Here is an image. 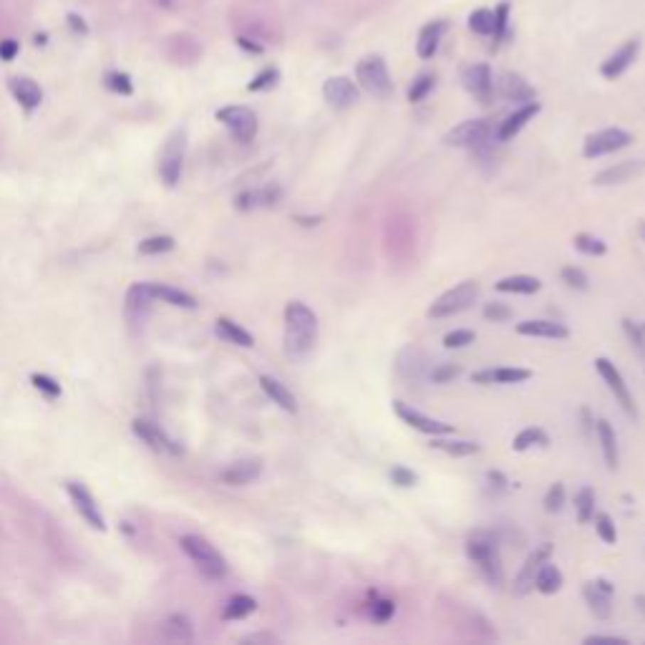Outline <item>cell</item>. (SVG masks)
Listing matches in <instances>:
<instances>
[{"label": "cell", "instance_id": "62", "mask_svg": "<svg viewBox=\"0 0 645 645\" xmlns=\"http://www.w3.org/2000/svg\"><path fill=\"white\" fill-rule=\"evenodd\" d=\"M68 23H71V26L76 28V33H86V31H89L86 21H83V18H78L76 13H71V16H68Z\"/></svg>", "mask_w": 645, "mask_h": 645}, {"label": "cell", "instance_id": "15", "mask_svg": "<svg viewBox=\"0 0 645 645\" xmlns=\"http://www.w3.org/2000/svg\"><path fill=\"white\" fill-rule=\"evenodd\" d=\"M182 161H184V132H174L166 142L164 151H161V164L159 174L169 187L179 182L182 177Z\"/></svg>", "mask_w": 645, "mask_h": 645}, {"label": "cell", "instance_id": "4", "mask_svg": "<svg viewBox=\"0 0 645 645\" xmlns=\"http://www.w3.org/2000/svg\"><path fill=\"white\" fill-rule=\"evenodd\" d=\"M182 550L187 552V557L194 563V567H197L207 580H222L227 575L225 557L217 552V547L212 545V542L204 540V537H199V535L182 537Z\"/></svg>", "mask_w": 645, "mask_h": 645}, {"label": "cell", "instance_id": "40", "mask_svg": "<svg viewBox=\"0 0 645 645\" xmlns=\"http://www.w3.org/2000/svg\"><path fill=\"white\" fill-rule=\"evenodd\" d=\"M509 3L507 0H502L499 6L494 8V33H491V38H494V48L496 46H502L504 41H509V36H512V28H509Z\"/></svg>", "mask_w": 645, "mask_h": 645}, {"label": "cell", "instance_id": "19", "mask_svg": "<svg viewBox=\"0 0 645 645\" xmlns=\"http://www.w3.org/2000/svg\"><path fill=\"white\" fill-rule=\"evenodd\" d=\"M494 94H499L504 101H514V104H527V101H535L537 96L530 83L514 71L499 73V78L494 81Z\"/></svg>", "mask_w": 645, "mask_h": 645}, {"label": "cell", "instance_id": "3", "mask_svg": "<svg viewBox=\"0 0 645 645\" xmlns=\"http://www.w3.org/2000/svg\"><path fill=\"white\" fill-rule=\"evenodd\" d=\"M356 78H358V86L371 94L373 99L386 101L393 96V81L391 73H388L386 61L375 53L363 55L358 63H356Z\"/></svg>", "mask_w": 645, "mask_h": 645}, {"label": "cell", "instance_id": "38", "mask_svg": "<svg viewBox=\"0 0 645 645\" xmlns=\"http://www.w3.org/2000/svg\"><path fill=\"white\" fill-rule=\"evenodd\" d=\"M164 635L166 640H174V643H187V640H192L194 630H192V623H189L187 615H171V618H166L164 623Z\"/></svg>", "mask_w": 645, "mask_h": 645}, {"label": "cell", "instance_id": "25", "mask_svg": "<svg viewBox=\"0 0 645 645\" xmlns=\"http://www.w3.org/2000/svg\"><path fill=\"white\" fill-rule=\"evenodd\" d=\"M8 89H11V94L16 96V101L26 111L38 109L41 101H43V91H41V86L33 81V78L16 76V78H11V81H8Z\"/></svg>", "mask_w": 645, "mask_h": 645}, {"label": "cell", "instance_id": "48", "mask_svg": "<svg viewBox=\"0 0 645 645\" xmlns=\"http://www.w3.org/2000/svg\"><path fill=\"white\" fill-rule=\"evenodd\" d=\"M560 280H563L567 287H572V290H587V287H590V277H587V272H585L582 267H577V265L563 267Z\"/></svg>", "mask_w": 645, "mask_h": 645}, {"label": "cell", "instance_id": "56", "mask_svg": "<svg viewBox=\"0 0 645 645\" xmlns=\"http://www.w3.org/2000/svg\"><path fill=\"white\" fill-rule=\"evenodd\" d=\"M33 386L38 388L41 393H46L48 398H55V396H61V383H55L50 375H43V373H33Z\"/></svg>", "mask_w": 645, "mask_h": 645}, {"label": "cell", "instance_id": "9", "mask_svg": "<svg viewBox=\"0 0 645 645\" xmlns=\"http://www.w3.org/2000/svg\"><path fill=\"white\" fill-rule=\"evenodd\" d=\"M393 414H396L406 426H411V429L421 431V434H426V436H452L454 431H457L454 424L431 419V416L421 414L419 408L408 406V403H403V401H393Z\"/></svg>", "mask_w": 645, "mask_h": 645}, {"label": "cell", "instance_id": "52", "mask_svg": "<svg viewBox=\"0 0 645 645\" xmlns=\"http://www.w3.org/2000/svg\"><path fill=\"white\" fill-rule=\"evenodd\" d=\"M388 476H391L393 484L401 486V489H411V486H416V481H419V474H416L414 469L403 467V464H393Z\"/></svg>", "mask_w": 645, "mask_h": 645}, {"label": "cell", "instance_id": "39", "mask_svg": "<svg viewBox=\"0 0 645 645\" xmlns=\"http://www.w3.org/2000/svg\"><path fill=\"white\" fill-rule=\"evenodd\" d=\"M575 514H577L580 524L592 522V517H595V491L590 486H582L575 494Z\"/></svg>", "mask_w": 645, "mask_h": 645}, {"label": "cell", "instance_id": "13", "mask_svg": "<svg viewBox=\"0 0 645 645\" xmlns=\"http://www.w3.org/2000/svg\"><path fill=\"white\" fill-rule=\"evenodd\" d=\"M612 595H615V585L607 577H595L582 585V597L587 602V610L597 620H607L612 615Z\"/></svg>", "mask_w": 645, "mask_h": 645}, {"label": "cell", "instance_id": "45", "mask_svg": "<svg viewBox=\"0 0 645 645\" xmlns=\"http://www.w3.org/2000/svg\"><path fill=\"white\" fill-rule=\"evenodd\" d=\"M623 331L628 336L630 346L635 348V353L645 361V323H635V320L625 318L623 320Z\"/></svg>", "mask_w": 645, "mask_h": 645}, {"label": "cell", "instance_id": "54", "mask_svg": "<svg viewBox=\"0 0 645 645\" xmlns=\"http://www.w3.org/2000/svg\"><path fill=\"white\" fill-rule=\"evenodd\" d=\"M171 247H174V240H171L169 235H156V238L144 240V242L139 245V252L142 255H161V252H169Z\"/></svg>", "mask_w": 645, "mask_h": 645}, {"label": "cell", "instance_id": "36", "mask_svg": "<svg viewBox=\"0 0 645 645\" xmlns=\"http://www.w3.org/2000/svg\"><path fill=\"white\" fill-rule=\"evenodd\" d=\"M532 447H550V434H547L545 429H540V426H527V429H522L517 436H514L512 442V449L514 452H527V449Z\"/></svg>", "mask_w": 645, "mask_h": 645}, {"label": "cell", "instance_id": "24", "mask_svg": "<svg viewBox=\"0 0 645 645\" xmlns=\"http://www.w3.org/2000/svg\"><path fill=\"white\" fill-rule=\"evenodd\" d=\"M132 426H134V434H137L149 449H154V452H171V454L179 452V447H174V442H171L169 436H166L159 426L151 424V421L137 419Z\"/></svg>", "mask_w": 645, "mask_h": 645}, {"label": "cell", "instance_id": "42", "mask_svg": "<svg viewBox=\"0 0 645 645\" xmlns=\"http://www.w3.org/2000/svg\"><path fill=\"white\" fill-rule=\"evenodd\" d=\"M575 250L582 255H587V257H602V255L607 252V245L602 242L600 238H595V235H587V232H580V235H575Z\"/></svg>", "mask_w": 645, "mask_h": 645}, {"label": "cell", "instance_id": "1", "mask_svg": "<svg viewBox=\"0 0 645 645\" xmlns=\"http://www.w3.org/2000/svg\"><path fill=\"white\" fill-rule=\"evenodd\" d=\"M318 343V315L303 300H290L285 305V336L282 351L290 361H305Z\"/></svg>", "mask_w": 645, "mask_h": 645}, {"label": "cell", "instance_id": "21", "mask_svg": "<svg viewBox=\"0 0 645 645\" xmlns=\"http://www.w3.org/2000/svg\"><path fill=\"white\" fill-rule=\"evenodd\" d=\"M517 333L530 338H550V341L570 338V328L560 320H522V323H517Z\"/></svg>", "mask_w": 645, "mask_h": 645}, {"label": "cell", "instance_id": "47", "mask_svg": "<svg viewBox=\"0 0 645 645\" xmlns=\"http://www.w3.org/2000/svg\"><path fill=\"white\" fill-rule=\"evenodd\" d=\"M277 81H280V71H277L275 66H267L247 83V91H255V94H257V91H270L272 86H277Z\"/></svg>", "mask_w": 645, "mask_h": 645}, {"label": "cell", "instance_id": "31", "mask_svg": "<svg viewBox=\"0 0 645 645\" xmlns=\"http://www.w3.org/2000/svg\"><path fill=\"white\" fill-rule=\"evenodd\" d=\"M542 280L535 275H509L494 282L496 292H512V295H535L540 292Z\"/></svg>", "mask_w": 645, "mask_h": 645}, {"label": "cell", "instance_id": "5", "mask_svg": "<svg viewBox=\"0 0 645 645\" xmlns=\"http://www.w3.org/2000/svg\"><path fill=\"white\" fill-rule=\"evenodd\" d=\"M479 298V285L476 280H462L459 285L449 287L447 292H442L434 303L429 305L426 315L429 318H452V315H459L464 310H469L471 305L476 303Z\"/></svg>", "mask_w": 645, "mask_h": 645}, {"label": "cell", "instance_id": "17", "mask_svg": "<svg viewBox=\"0 0 645 645\" xmlns=\"http://www.w3.org/2000/svg\"><path fill=\"white\" fill-rule=\"evenodd\" d=\"M66 489H68V496H71L73 507H76V512L81 514L94 530H106L104 514H101L99 504H96V499L91 496V491L83 484H78V481H68Z\"/></svg>", "mask_w": 645, "mask_h": 645}, {"label": "cell", "instance_id": "63", "mask_svg": "<svg viewBox=\"0 0 645 645\" xmlns=\"http://www.w3.org/2000/svg\"><path fill=\"white\" fill-rule=\"evenodd\" d=\"M320 220H323V217H318V215H315V217L295 215V222H298V225H303V227H315V225H320Z\"/></svg>", "mask_w": 645, "mask_h": 645}, {"label": "cell", "instance_id": "26", "mask_svg": "<svg viewBox=\"0 0 645 645\" xmlns=\"http://www.w3.org/2000/svg\"><path fill=\"white\" fill-rule=\"evenodd\" d=\"M151 303H154V295L149 290V282H137V285L129 287L127 292V315L132 323H139V320L146 318L149 313Z\"/></svg>", "mask_w": 645, "mask_h": 645}, {"label": "cell", "instance_id": "53", "mask_svg": "<svg viewBox=\"0 0 645 645\" xmlns=\"http://www.w3.org/2000/svg\"><path fill=\"white\" fill-rule=\"evenodd\" d=\"M545 512H550V514H557V512H563V507H565V484L563 481H555V484L547 489V494H545Z\"/></svg>", "mask_w": 645, "mask_h": 645}, {"label": "cell", "instance_id": "58", "mask_svg": "<svg viewBox=\"0 0 645 645\" xmlns=\"http://www.w3.org/2000/svg\"><path fill=\"white\" fill-rule=\"evenodd\" d=\"M18 50H21L18 41H13V38L0 41V58H3V61H13V58L18 55Z\"/></svg>", "mask_w": 645, "mask_h": 645}, {"label": "cell", "instance_id": "37", "mask_svg": "<svg viewBox=\"0 0 645 645\" xmlns=\"http://www.w3.org/2000/svg\"><path fill=\"white\" fill-rule=\"evenodd\" d=\"M257 610V600L250 595H232L230 600L225 602V610H222V618L225 620H242L247 615Z\"/></svg>", "mask_w": 645, "mask_h": 645}, {"label": "cell", "instance_id": "33", "mask_svg": "<svg viewBox=\"0 0 645 645\" xmlns=\"http://www.w3.org/2000/svg\"><path fill=\"white\" fill-rule=\"evenodd\" d=\"M215 333L225 343H232V346H240V348H252L255 346L252 333H247L242 326H238V323H235V320H230V318H220V320H217V323H215Z\"/></svg>", "mask_w": 645, "mask_h": 645}, {"label": "cell", "instance_id": "7", "mask_svg": "<svg viewBox=\"0 0 645 645\" xmlns=\"http://www.w3.org/2000/svg\"><path fill=\"white\" fill-rule=\"evenodd\" d=\"M630 144H633V134L625 132V129H620V127H607L585 139L582 156L585 159H597V156L615 154V151L625 149Z\"/></svg>", "mask_w": 645, "mask_h": 645}, {"label": "cell", "instance_id": "49", "mask_svg": "<svg viewBox=\"0 0 645 645\" xmlns=\"http://www.w3.org/2000/svg\"><path fill=\"white\" fill-rule=\"evenodd\" d=\"M592 522H595L597 537H600L605 545H615V542H618V530H615V522H612L610 514H605V512L595 514V517H592Z\"/></svg>", "mask_w": 645, "mask_h": 645}, {"label": "cell", "instance_id": "14", "mask_svg": "<svg viewBox=\"0 0 645 645\" xmlns=\"http://www.w3.org/2000/svg\"><path fill=\"white\" fill-rule=\"evenodd\" d=\"M323 99H326V104L331 106V109L346 111V109H351V106L358 104L361 91L348 76H333L323 83Z\"/></svg>", "mask_w": 645, "mask_h": 645}, {"label": "cell", "instance_id": "55", "mask_svg": "<svg viewBox=\"0 0 645 645\" xmlns=\"http://www.w3.org/2000/svg\"><path fill=\"white\" fill-rule=\"evenodd\" d=\"M481 313H484V318L491 320V323H507V320L512 318V308L504 303H486Z\"/></svg>", "mask_w": 645, "mask_h": 645}, {"label": "cell", "instance_id": "50", "mask_svg": "<svg viewBox=\"0 0 645 645\" xmlns=\"http://www.w3.org/2000/svg\"><path fill=\"white\" fill-rule=\"evenodd\" d=\"M426 375H429L431 383H439V386H442V383H452L454 378L462 375V366L459 363H436Z\"/></svg>", "mask_w": 645, "mask_h": 645}, {"label": "cell", "instance_id": "22", "mask_svg": "<svg viewBox=\"0 0 645 645\" xmlns=\"http://www.w3.org/2000/svg\"><path fill=\"white\" fill-rule=\"evenodd\" d=\"M447 28H449L447 21H431L421 28L419 41H416V53H419V58H424V61L434 58L439 46H442V38H444V33H447Z\"/></svg>", "mask_w": 645, "mask_h": 645}, {"label": "cell", "instance_id": "59", "mask_svg": "<svg viewBox=\"0 0 645 645\" xmlns=\"http://www.w3.org/2000/svg\"><path fill=\"white\" fill-rule=\"evenodd\" d=\"M585 643L592 645V643H618V645H628V640L620 638V635H587Z\"/></svg>", "mask_w": 645, "mask_h": 645}, {"label": "cell", "instance_id": "23", "mask_svg": "<svg viewBox=\"0 0 645 645\" xmlns=\"http://www.w3.org/2000/svg\"><path fill=\"white\" fill-rule=\"evenodd\" d=\"M260 474H262V462L260 459H242V462L230 464L220 476L230 486H245V484H252Z\"/></svg>", "mask_w": 645, "mask_h": 645}, {"label": "cell", "instance_id": "32", "mask_svg": "<svg viewBox=\"0 0 645 645\" xmlns=\"http://www.w3.org/2000/svg\"><path fill=\"white\" fill-rule=\"evenodd\" d=\"M431 449H439V452L449 454V457H474V454L481 452V447L476 442H469V439H444V436H431L429 442Z\"/></svg>", "mask_w": 645, "mask_h": 645}, {"label": "cell", "instance_id": "34", "mask_svg": "<svg viewBox=\"0 0 645 645\" xmlns=\"http://www.w3.org/2000/svg\"><path fill=\"white\" fill-rule=\"evenodd\" d=\"M563 585H565L563 570L557 567V565L552 563V560H547V563L540 567V572H537L535 590H540L542 595H555V592L563 590Z\"/></svg>", "mask_w": 645, "mask_h": 645}, {"label": "cell", "instance_id": "8", "mask_svg": "<svg viewBox=\"0 0 645 645\" xmlns=\"http://www.w3.org/2000/svg\"><path fill=\"white\" fill-rule=\"evenodd\" d=\"M595 371L600 373V378L605 380V386L610 388V393L615 396V401L620 403V408H623L628 416H635L638 414V408H635V401H633V393H630L628 383H625L623 373L618 371V366L612 363L610 358H605V356H600V358H595Z\"/></svg>", "mask_w": 645, "mask_h": 645}, {"label": "cell", "instance_id": "11", "mask_svg": "<svg viewBox=\"0 0 645 645\" xmlns=\"http://www.w3.org/2000/svg\"><path fill=\"white\" fill-rule=\"evenodd\" d=\"M552 557V545L550 542H542L540 547H535V550L527 555V560H524V565L519 567L517 577H514L512 582V592L517 597H524L530 595L532 590H535V580H537V572H540V567L547 563Z\"/></svg>", "mask_w": 645, "mask_h": 645}, {"label": "cell", "instance_id": "29", "mask_svg": "<svg viewBox=\"0 0 645 645\" xmlns=\"http://www.w3.org/2000/svg\"><path fill=\"white\" fill-rule=\"evenodd\" d=\"M260 388H262L265 396L270 398L275 406H280L282 411H287V414H295V411H298V401H295L292 391L285 386V383H280L277 378H272V375H260Z\"/></svg>", "mask_w": 645, "mask_h": 645}, {"label": "cell", "instance_id": "61", "mask_svg": "<svg viewBox=\"0 0 645 645\" xmlns=\"http://www.w3.org/2000/svg\"><path fill=\"white\" fill-rule=\"evenodd\" d=\"M238 43L242 46V48L247 50V53H255V55H257V53H262V46H260V43H255V41H250V38H245V36H240V38H238Z\"/></svg>", "mask_w": 645, "mask_h": 645}, {"label": "cell", "instance_id": "41", "mask_svg": "<svg viewBox=\"0 0 645 645\" xmlns=\"http://www.w3.org/2000/svg\"><path fill=\"white\" fill-rule=\"evenodd\" d=\"M434 89H436V73L426 71V73H419V76L414 78V83L408 86V94L406 96H408V101H411V104H419V101H424Z\"/></svg>", "mask_w": 645, "mask_h": 645}, {"label": "cell", "instance_id": "6", "mask_svg": "<svg viewBox=\"0 0 645 645\" xmlns=\"http://www.w3.org/2000/svg\"><path fill=\"white\" fill-rule=\"evenodd\" d=\"M494 137V122L491 119H469L444 134V144L462 146V149H479Z\"/></svg>", "mask_w": 645, "mask_h": 645}, {"label": "cell", "instance_id": "10", "mask_svg": "<svg viewBox=\"0 0 645 645\" xmlns=\"http://www.w3.org/2000/svg\"><path fill=\"white\" fill-rule=\"evenodd\" d=\"M217 122H222L238 142H252L257 134V114L247 106H225L217 111Z\"/></svg>", "mask_w": 645, "mask_h": 645}, {"label": "cell", "instance_id": "64", "mask_svg": "<svg viewBox=\"0 0 645 645\" xmlns=\"http://www.w3.org/2000/svg\"><path fill=\"white\" fill-rule=\"evenodd\" d=\"M633 605H635V610H638L640 615H643V618H645V595H635Z\"/></svg>", "mask_w": 645, "mask_h": 645}, {"label": "cell", "instance_id": "60", "mask_svg": "<svg viewBox=\"0 0 645 645\" xmlns=\"http://www.w3.org/2000/svg\"><path fill=\"white\" fill-rule=\"evenodd\" d=\"M242 643H277L275 635L270 633H257V635H247V638H242Z\"/></svg>", "mask_w": 645, "mask_h": 645}, {"label": "cell", "instance_id": "16", "mask_svg": "<svg viewBox=\"0 0 645 645\" xmlns=\"http://www.w3.org/2000/svg\"><path fill=\"white\" fill-rule=\"evenodd\" d=\"M540 101H527V104H522L519 109H514L512 114L504 119V122H499V127L494 129V139L496 142H512L514 137H517L519 132H522L527 124L535 119L537 114H540Z\"/></svg>", "mask_w": 645, "mask_h": 645}, {"label": "cell", "instance_id": "35", "mask_svg": "<svg viewBox=\"0 0 645 645\" xmlns=\"http://www.w3.org/2000/svg\"><path fill=\"white\" fill-rule=\"evenodd\" d=\"M149 290H151V295H154V300H161V303L177 305V308H197V300H194L189 292L179 290V287L154 285V282H149Z\"/></svg>", "mask_w": 645, "mask_h": 645}, {"label": "cell", "instance_id": "2", "mask_svg": "<svg viewBox=\"0 0 645 645\" xmlns=\"http://www.w3.org/2000/svg\"><path fill=\"white\" fill-rule=\"evenodd\" d=\"M467 557L476 565V570L481 572V577L491 585V587H502L504 585V565L502 555H499V537L491 530H474L467 537Z\"/></svg>", "mask_w": 645, "mask_h": 645}, {"label": "cell", "instance_id": "30", "mask_svg": "<svg viewBox=\"0 0 645 645\" xmlns=\"http://www.w3.org/2000/svg\"><path fill=\"white\" fill-rule=\"evenodd\" d=\"M280 199V189L277 187H265V189H247V192L235 197V207L242 212L257 210V207H272Z\"/></svg>", "mask_w": 645, "mask_h": 645}, {"label": "cell", "instance_id": "43", "mask_svg": "<svg viewBox=\"0 0 645 645\" xmlns=\"http://www.w3.org/2000/svg\"><path fill=\"white\" fill-rule=\"evenodd\" d=\"M469 28H471L476 36H491L494 33V11H489V8H476V11L469 16Z\"/></svg>", "mask_w": 645, "mask_h": 645}, {"label": "cell", "instance_id": "51", "mask_svg": "<svg viewBox=\"0 0 645 645\" xmlns=\"http://www.w3.org/2000/svg\"><path fill=\"white\" fill-rule=\"evenodd\" d=\"M476 341V333L469 331V328H457V331H449L444 336V348L449 351H459V348H467Z\"/></svg>", "mask_w": 645, "mask_h": 645}, {"label": "cell", "instance_id": "27", "mask_svg": "<svg viewBox=\"0 0 645 645\" xmlns=\"http://www.w3.org/2000/svg\"><path fill=\"white\" fill-rule=\"evenodd\" d=\"M640 171H645V161H635V159L620 161V164L602 169L600 174L592 179V182H595L597 187H607V184H625V182H630L633 177H638Z\"/></svg>", "mask_w": 645, "mask_h": 645}, {"label": "cell", "instance_id": "46", "mask_svg": "<svg viewBox=\"0 0 645 645\" xmlns=\"http://www.w3.org/2000/svg\"><path fill=\"white\" fill-rule=\"evenodd\" d=\"M104 83H106V89L114 91V94H122V96L134 94L132 78H129V73H124V71H109L104 76Z\"/></svg>", "mask_w": 645, "mask_h": 645}, {"label": "cell", "instance_id": "44", "mask_svg": "<svg viewBox=\"0 0 645 645\" xmlns=\"http://www.w3.org/2000/svg\"><path fill=\"white\" fill-rule=\"evenodd\" d=\"M393 612H396V602L388 600V597H378L373 592V600H371L368 605V615L373 623H388V620L393 618Z\"/></svg>", "mask_w": 645, "mask_h": 645}, {"label": "cell", "instance_id": "57", "mask_svg": "<svg viewBox=\"0 0 645 645\" xmlns=\"http://www.w3.org/2000/svg\"><path fill=\"white\" fill-rule=\"evenodd\" d=\"M486 484H489L494 491H504L509 486V479L504 476V471H499V469H489V471H486Z\"/></svg>", "mask_w": 645, "mask_h": 645}, {"label": "cell", "instance_id": "18", "mask_svg": "<svg viewBox=\"0 0 645 645\" xmlns=\"http://www.w3.org/2000/svg\"><path fill=\"white\" fill-rule=\"evenodd\" d=\"M638 50H640V41L638 38L625 41L623 46H618V48L612 50V53L607 55L605 61H602L600 73L607 78V81H615V78H620L630 66H633V61L638 58Z\"/></svg>", "mask_w": 645, "mask_h": 645}, {"label": "cell", "instance_id": "12", "mask_svg": "<svg viewBox=\"0 0 645 645\" xmlns=\"http://www.w3.org/2000/svg\"><path fill=\"white\" fill-rule=\"evenodd\" d=\"M462 83L479 104H491L494 99V76L489 63H469L462 68Z\"/></svg>", "mask_w": 645, "mask_h": 645}, {"label": "cell", "instance_id": "28", "mask_svg": "<svg viewBox=\"0 0 645 645\" xmlns=\"http://www.w3.org/2000/svg\"><path fill=\"white\" fill-rule=\"evenodd\" d=\"M595 434H597V442H600L602 449V459H605L607 469H615L620 467V449H618V434L615 429L610 426L607 419H597L595 421Z\"/></svg>", "mask_w": 645, "mask_h": 645}, {"label": "cell", "instance_id": "20", "mask_svg": "<svg viewBox=\"0 0 645 645\" xmlns=\"http://www.w3.org/2000/svg\"><path fill=\"white\" fill-rule=\"evenodd\" d=\"M532 378L530 368H517V366H499V368H481L476 373H471V383H479V386H491V383H524V380Z\"/></svg>", "mask_w": 645, "mask_h": 645}]
</instances>
